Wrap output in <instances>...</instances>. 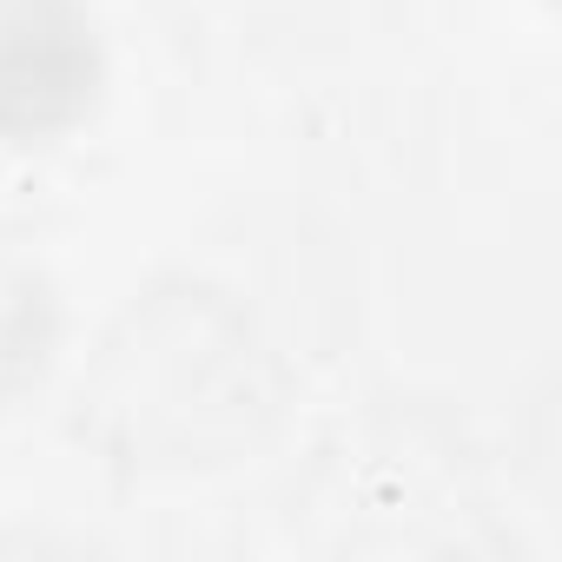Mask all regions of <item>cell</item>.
<instances>
[{
    "instance_id": "6da1fadb",
    "label": "cell",
    "mask_w": 562,
    "mask_h": 562,
    "mask_svg": "<svg viewBox=\"0 0 562 562\" xmlns=\"http://www.w3.org/2000/svg\"><path fill=\"white\" fill-rule=\"evenodd\" d=\"M93 93V27L74 0H0V139H41Z\"/></svg>"
}]
</instances>
